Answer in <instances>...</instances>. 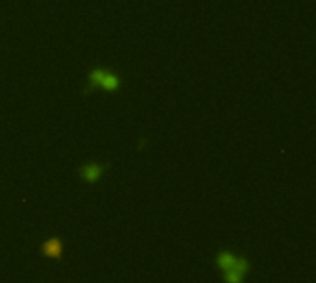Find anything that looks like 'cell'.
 Masks as SVG:
<instances>
[{"mask_svg":"<svg viewBox=\"0 0 316 283\" xmlns=\"http://www.w3.org/2000/svg\"><path fill=\"white\" fill-rule=\"evenodd\" d=\"M109 168L107 163H98V161H91V163H85L82 167L78 168V174L82 178L83 182L87 183H97L100 178L104 176V172Z\"/></svg>","mask_w":316,"mask_h":283,"instance_id":"7a4b0ae2","label":"cell"},{"mask_svg":"<svg viewBox=\"0 0 316 283\" xmlns=\"http://www.w3.org/2000/svg\"><path fill=\"white\" fill-rule=\"evenodd\" d=\"M87 86H89V91L98 89V91H104V93H115L120 89L122 80L111 69L97 67V69H91L89 74H87Z\"/></svg>","mask_w":316,"mask_h":283,"instance_id":"6da1fadb","label":"cell"},{"mask_svg":"<svg viewBox=\"0 0 316 283\" xmlns=\"http://www.w3.org/2000/svg\"><path fill=\"white\" fill-rule=\"evenodd\" d=\"M41 253L45 256V258H50V259L59 261V259L63 258V241H61V237H50V239H46V241H43Z\"/></svg>","mask_w":316,"mask_h":283,"instance_id":"3957f363","label":"cell"},{"mask_svg":"<svg viewBox=\"0 0 316 283\" xmlns=\"http://www.w3.org/2000/svg\"><path fill=\"white\" fill-rule=\"evenodd\" d=\"M235 259H237V256H235L231 250H220V252L214 256V263H216V267H218L220 270H226V268H230L231 265L235 263Z\"/></svg>","mask_w":316,"mask_h":283,"instance_id":"277c9868","label":"cell"},{"mask_svg":"<svg viewBox=\"0 0 316 283\" xmlns=\"http://www.w3.org/2000/svg\"><path fill=\"white\" fill-rule=\"evenodd\" d=\"M244 278L246 276L237 272L235 268H226V270H222V279H224V283H244Z\"/></svg>","mask_w":316,"mask_h":283,"instance_id":"5b68a950","label":"cell"}]
</instances>
